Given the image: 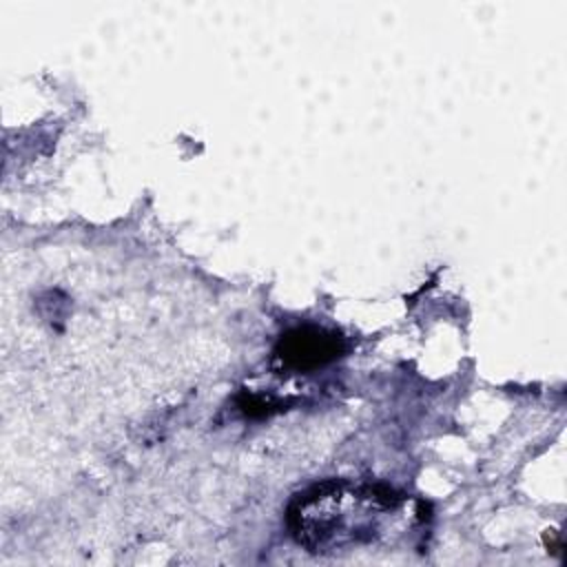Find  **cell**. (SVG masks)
Segmentation results:
<instances>
[{"label": "cell", "mask_w": 567, "mask_h": 567, "mask_svg": "<svg viewBox=\"0 0 567 567\" xmlns=\"http://www.w3.org/2000/svg\"><path fill=\"white\" fill-rule=\"evenodd\" d=\"M427 505L379 483L326 481L297 494L286 514L290 536L317 556H348L412 545L427 527Z\"/></svg>", "instance_id": "cell-1"}, {"label": "cell", "mask_w": 567, "mask_h": 567, "mask_svg": "<svg viewBox=\"0 0 567 567\" xmlns=\"http://www.w3.org/2000/svg\"><path fill=\"white\" fill-rule=\"evenodd\" d=\"M341 350L343 341L337 332L317 326H299L281 334L275 346V359L286 370L310 372L334 361Z\"/></svg>", "instance_id": "cell-2"}]
</instances>
